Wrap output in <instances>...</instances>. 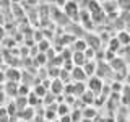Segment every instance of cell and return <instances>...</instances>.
<instances>
[{"label": "cell", "instance_id": "6da1fadb", "mask_svg": "<svg viewBox=\"0 0 130 122\" xmlns=\"http://www.w3.org/2000/svg\"><path fill=\"white\" fill-rule=\"evenodd\" d=\"M72 78H75L76 81H80V80H85L86 78V73H85L83 68H75V70H72Z\"/></svg>", "mask_w": 130, "mask_h": 122}, {"label": "cell", "instance_id": "7a4b0ae2", "mask_svg": "<svg viewBox=\"0 0 130 122\" xmlns=\"http://www.w3.org/2000/svg\"><path fill=\"white\" fill-rule=\"evenodd\" d=\"M101 86H103V81L101 80L91 78V81H89V89H91V91H98V89H101Z\"/></svg>", "mask_w": 130, "mask_h": 122}, {"label": "cell", "instance_id": "3957f363", "mask_svg": "<svg viewBox=\"0 0 130 122\" xmlns=\"http://www.w3.org/2000/svg\"><path fill=\"white\" fill-rule=\"evenodd\" d=\"M75 52H86V49H88V46H86V42H85V41H78V42L75 44Z\"/></svg>", "mask_w": 130, "mask_h": 122}, {"label": "cell", "instance_id": "277c9868", "mask_svg": "<svg viewBox=\"0 0 130 122\" xmlns=\"http://www.w3.org/2000/svg\"><path fill=\"white\" fill-rule=\"evenodd\" d=\"M120 41H122V42H124V41H130V38H128L127 34H125V36H124V34H120Z\"/></svg>", "mask_w": 130, "mask_h": 122}]
</instances>
